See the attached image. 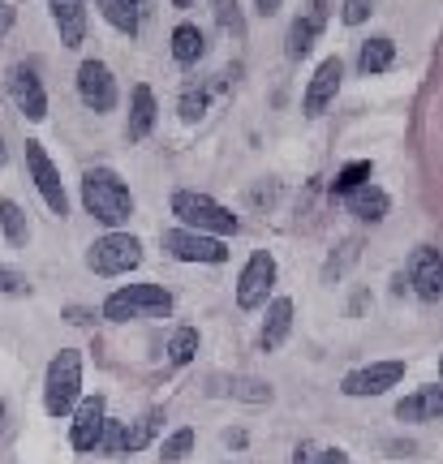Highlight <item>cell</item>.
I'll use <instances>...</instances> for the list:
<instances>
[{
    "label": "cell",
    "mask_w": 443,
    "mask_h": 464,
    "mask_svg": "<svg viewBox=\"0 0 443 464\" xmlns=\"http://www.w3.org/2000/svg\"><path fill=\"white\" fill-rule=\"evenodd\" d=\"M83 207L99 224L116 228V224H125V219L133 216V194L113 168H91L83 177Z\"/></svg>",
    "instance_id": "1"
},
{
    "label": "cell",
    "mask_w": 443,
    "mask_h": 464,
    "mask_svg": "<svg viewBox=\"0 0 443 464\" xmlns=\"http://www.w3.org/2000/svg\"><path fill=\"white\" fill-rule=\"evenodd\" d=\"M172 216L190 232H207V237H229V232H237V216H232L229 207H220L215 198L194 194V189H177V194H172Z\"/></svg>",
    "instance_id": "2"
},
{
    "label": "cell",
    "mask_w": 443,
    "mask_h": 464,
    "mask_svg": "<svg viewBox=\"0 0 443 464\" xmlns=\"http://www.w3.org/2000/svg\"><path fill=\"white\" fill-rule=\"evenodd\" d=\"M172 314V297L160 284H125L103 301V318L113 323H130V318H164Z\"/></svg>",
    "instance_id": "3"
},
{
    "label": "cell",
    "mask_w": 443,
    "mask_h": 464,
    "mask_svg": "<svg viewBox=\"0 0 443 464\" xmlns=\"http://www.w3.org/2000/svg\"><path fill=\"white\" fill-rule=\"evenodd\" d=\"M78 387H83V357L74 348H61L48 365V382H44V409L52 417H65L78 404Z\"/></svg>",
    "instance_id": "4"
},
{
    "label": "cell",
    "mask_w": 443,
    "mask_h": 464,
    "mask_svg": "<svg viewBox=\"0 0 443 464\" xmlns=\"http://www.w3.org/2000/svg\"><path fill=\"white\" fill-rule=\"evenodd\" d=\"M138 263H143V246H138V237H130V232L99 237L95 246H91V254H86V266L95 276H125Z\"/></svg>",
    "instance_id": "5"
},
{
    "label": "cell",
    "mask_w": 443,
    "mask_h": 464,
    "mask_svg": "<svg viewBox=\"0 0 443 464\" xmlns=\"http://www.w3.org/2000/svg\"><path fill=\"white\" fill-rule=\"evenodd\" d=\"M271 284H276V258L267 249H254L250 263L241 266V280H237V305L241 310H263L271 297Z\"/></svg>",
    "instance_id": "6"
},
{
    "label": "cell",
    "mask_w": 443,
    "mask_h": 464,
    "mask_svg": "<svg viewBox=\"0 0 443 464\" xmlns=\"http://www.w3.org/2000/svg\"><path fill=\"white\" fill-rule=\"evenodd\" d=\"M164 249L172 258H181V263H224V258H229V246H224L220 237L190 232V228H168Z\"/></svg>",
    "instance_id": "7"
},
{
    "label": "cell",
    "mask_w": 443,
    "mask_h": 464,
    "mask_svg": "<svg viewBox=\"0 0 443 464\" xmlns=\"http://www.w3.org/2000/svg\"><path fill=\"white\" fill-rule=\"evenodd\" d=\"M26 164H31V177H34V185H39L44 202H48V211H52V216L65 219V211H69L65 185H61V172L52 168V160H48V150H44V142H26Z\"/></svg>",
    "instance_id": "8"
},
{
    "label": "cell",
    "mask_w": 443,
    "mask_h": 464,
    "mask_svg": "<svg viewBox=\"0 0 443 464\" xmlns=\"http://www.w3.org/2000/svg\"><path fill=\"white\" fill-rule=\"evenodd\" d=\"M400 379H405V362H375V365H361V370H349L340 379V392L345 396H383Z\"/></svg>",
    "instance_id": "9"
},
{
    "label": "cell",
    "mask_w": 443,
    "mask_h": 464,
    "mask_svg": "<svg viewBox=\"0 0 443 464\" xmlns=\"http://www.w3.org/2000/svg\"><path fill=\"white\" fill-rule=\"evenodd\" d=\"M78 95L91 112H113L116 108V78L103 61H83L78 69Z\"/></svg>",
    "instance_id": "10"
},
{
    "label": "cell",
    "mask_w": 443,
    "mask_h": 464,
    "mask_svg": "<svg viewBox=\"0 0 443 464\" xmlns=\"http://www.w3.org/2000/svg\"><path fill=\"white\" fill-rule=\"evenodd\" d=\"M340 78H345V65H340V56H328L323 65L314 69L310 86H306V100H301V112L306 116H323L331 100H336V91H340Z\"/></svg>",
    "instance_id": "11"
},
{
    "label": "cell",
    "mask_w": 443,
    "mask_h": 464,
    "mask_svg": "<svg viewBox=\"0 0 443 464\" xmlns=\"http://www.w3.org/2000/svg\"><path fill=\"white\" fill-rule=\"evenodd\" d=\"M409 284H413V293H418L422 301H439L443 297V254L439 249L422 246L418 254H413Z\"/></svg>",
    "instance_id": "12"
},
{
    "label": "cell",
    "mask_w": 443,
    "mask_h": 464,
    "mask_svg": "<svg viewBox=\"0 0 443 464\" xmlns=\"http://www.w3.org/2000/svg\"><path fill=\"white\" fill-rule=\"evenodd\" d=\"M9 95H14V103L22 108L26 121H44V116H48V95H44L39 78H34L26 65L9 69Z\"/></svg>",
    "instance_id": "13"
},
{
    "label": "cell",
    "mask_w": 443,
    "mask_h": 464,
    "mask_svg": "<svg viewBox=\"0 0 443 464\" xmlns=\"http://www.w3.org/2000/svg\"><path fill=\"white\" fill-rule=\"evenodd\" d=\"M103 421H108V413H103V396L83 400V404H78V413H74V430H69L74 451H95Z\"/></svg>",
    "instance_id": "14"
},
{
    "label": "cell",
    "mask_w": 443,
    "mask_h": 464,
    "mask_svg": "<svg viewBox=\"0 0 443 464\" xmlns=\"http://www.w3.org/2000/svg\"><path fill=\"white\" fill-rule=\"evenodd\" d=\"M323 26H328V5H323V0H314L310 9H306V14L289 26V56H293V61H301V56L314 48V39H319V31H323Z\"/></svg>",
    "instance_id": "15"
},
{
    "label": "cell",
    "mask_w": 443,
    "mask_h": 464,
    "mask_svg": "<svg viewBox=\"0 0 443 464\" xmlns=\"http://www.w3.org/2000/svg\"><path fill=\"white\" fill-rule=\"evenodd\" d=\"M52 5V22L61 31L65 48H78L86 39V0H48Z\"/></svg>",
    "instance_id": "16"
},
{
    "label": "cell",
    "mask_w": 443,
    "mask_h": 464,
    "mask_svg": "<svg viewBox=\"0 0 443 464\" xmlns=\"http://www.w3.org/2000/svg\"><path fill=\"white\" fill-rule=\"evenodd\" d=\"M396 417L400 421H435V417H443V382H430V387H418L413 396H405L396 404Z\"/></svg>",
    "instance_id": "17"
},
{
    "label": "cell",
    "mask_w": 443,
    "mask_h": 464,
    "mask_svg": "<svg viewBox=\"0 0 443 464\" xmlns=\"http://www.w3.org/2000/svg\"><path fill=\"white\" fill-rule=\"evenodd\" d=\"M345 202H349V211H353L358 219H366V224H383V219H388V207H392L388 194H383L379 185H370V181L358 185V189H349Z\"/></svg>",
    "instance_id": "18"
},
{
    "label": "cell",
    "mask_w": 443,
    "mask_h": 464,
    "mask_svg": "<svg viewBox=\"0 0 443 464\" xmlns=\"http://www.w3.org/2000/svg\"><path fill=\"white\" fill-rule=\"evenodd\" d=\"M289 332H293V301L276 297L271 305H267V323H263V335H259L263 353H271V348L284 344V340H289Z\"/></svg>",
    "instance_id": "19"
},
{
    "label": "cell",
    "mask_w": 443,
    "mask_h": 464,
    "mask_svg": "<svg viewBox=\"0 0 443 464\" xmlns=\"http://www.w3.org/2000/svg\"><path fill=\"white\" fill-rule=\"evenodd\" d=\"M155 112H160V108H155L151 86L138 82V86H133V103H130V130H125L133 142H143V138L151 133V125H155Z\"/></svg>",
    "instance_id": "20"
},
{
    "label": "cell",
    "mask_w": 443,
    "mask_h": 464,
    "mask_svg": "<svg viewBox=\"0 0 443 464\" xmlns=\"http://www.w3.org/2000/svg\"><path fill=\"white\" fill-rule=\"evenodd\" d=\"M202 56H207V34L198 31L194 22H181L172 31V61L177 65H198Z\"/></svg>",
    "instance_id": "21"
},
{
    "label": "cell",
    "mask_w": 443,
    "mask_h": 464,
    "mask_svg": "<svg viewBox=\"0 0 443 464\" xmlns=\"http://www.w3.org/2000/svg\"><path fill=\"white\" fill-rule=\"evenodd\" d=\"M160 426H164V409H147L138 421H130V426H125V434H121V451L151 448V439L160 434Z\"/></svg>",
    "instance_id": "22"
},
{
    "label": "cell",
    "mask_w": 443,
    "mask_h": 464,
    "mask_svg": "<svg viewBox=\"0 0 443 464\" xmlns=\"http://www.w3.org/2000/svg\"><path fill=\"white\" fill-rule=\"evenodd\" d=\"M392 61H396V44H392V39H366V44H361V56H358V69L370 78V73L392 69Z\"/></svg>",
    "instance_id": "23"
},
{
    "label": "cell",
    "mask_w": 443,
    "mask_h": 464,
    "mask_svg": "<svg viewBox=\"0 0 443 464\" xmlns=\"http://www.w3.org/2000/svg\"><path fill=\"white\" fill-rule=\"evenodd\" d=\"M95 5L121 34H138V0H95Z\"/></svg>",
    "instance_id": "24"
},
{
    "label": "cell",
    "mask_w": 443,
    "mask_h": 464,
    "mask_svg": "<svg viewBox=\"0 0 443 464\" xmlns=\"http://www.w3.org/2000/svg\"><path fill=\"white\" fill-rule=\"evenodd\" d=\"M0 228H5V237H9L14 246H26V241H31V224L22 216V207L9 198H0Z\"/></svg>",
    "instance_id": "25"
},
{
    "label": "cell",
    "mask_w": 443,
    "mask_h": 464,
    "mask_svg": "<svg viewBox=\"0 0 443 464\" xmlns=\"http://www.w3.org/2000/svg\"><path fill=\"white\" fill-rule=\"evenodd\" d=\"M190 448H194V430H190V426H181V430H172L164 439V448H160V464H181L185 456H190Z\"/></svg>",
    "instance_id": "26"
},
{
    "label": "cell",
    "mask_w": 443,
    "mask_h": 464,
    "mask_svg": "<svg viewBox=\"0 0 443 464\" xmlns=\"http://www.w3.org/2000/svg\"><path fill=\"white\" fill-rule=\"evenodd\" d=\"M370 160H358V164H349V168H340L336 172V181H331V194H349V189H358V185H366L370 181Z\"/></svg>",
    "instance_id": "27"
},
{
    "label": "cell",
    "mask_w": 443,
    "mask_h": 464,
    "mask_svg": "<svg viewBox=\"0 0 443 464\" xmlns=\"http://www.w3.org/2000/svg\"><path fill=\"white\" fill-rule=\"evenodd\" d=\"M194 353H198V332L194 327H177L172 344H168V362L185 365V362H194Z\"/></svg>",
    "instance_id": "28"
},
{
    "label": "cell",
    "mask_w": 443,
    "mask_h": 464,
    "mask_svg": "<svg viewBox=\"0 0 443 464\" xmlns=\"http://www.w3.org/2000/svg\"><path fill=\"white\" fill-rule=\"evenodd\" d=\"M215 5V17H220V26L232 34H246V22H241V9H237V0H212Z\"/></svg>",
    "instance_id": "29"
},
{
    "label": "cell",
    "mask_w": 443,
    "mask_h": 464,
    "mask_svg": "<svg viewBox=\"0 0 443 464\" xmlns=\"http://www.w3.org/2000/svg\"><path fill=\"white\" fill-rule=\"evenodd\" d=\"M232 396L250 400V404H267V400H271V387H267V382H254V379H237L232 382Z\"/></svg>",
    "instance_id": "30"
},
{
    "label": "cell",
    "mask_w": 443,
    "mask_h": 464,
    "mask_svg": "<svg viewBox=\"0 0 443 464\" xmlns=\"http://www.w3.org/2000/svg\"><path fill=\"white\" fill-rule=\"evenodd\" d=\"M121 434H125V426L121 421H103V430H99V443H95V451H108V456H121Z\"/></svg>",
    "instance_id": "31"
},
{
    "label": "cell",
    "mask_w": 443,
    "mask_h": 464,
    "mask_svg": "<svg viewBox=\"0 0 443 464\" xmlns=\"http://www.w3.org/2000/svg\"><path fill=\"white\" fill-rule=\"evenodd\" d=\"M358 249H361V241H358V237H349L345 246H340V254H331L328 276H345V266H349V263H358Z\"/></svg>",
    "instance_id": "32"
},
{
    "label": "cell",
    "mask_w": 443,
    "mask_h": 464,
    "mask_svg": "<svg viewBox=\"0 0 443 464\" xmlns=\"http://www.w3.org/2000/svg\"><path fill=\"white\" fill-rule=\"evenodd\" d=\"M202 112H207V91H185V95H181V121L194 125Z\"/></svg>",
    "instance_id": "33"
},
{
    "label": "cell",
    "mask_w": 443,
    "mask_h": 464,
    "mask_svg": "<svg viewBox=\"0 0 443 464\" xmlns=\"http://www.w3.org/2000/svg\"><path fill=\"white\" fill-rule=\"evenodd\" d=\"M370 14H375V0H345L340 22H345V26H361V22H366Z\"/></svg>",
    "instance_id": "34"
},
{
    "label": "cell",
    "mask_w": 443,
    "mask_h": 464,
    "mask_svg": "<svg viewBox=\"0 0 443 464\" xmlns=\"http://www.w3.org/2000/svg\"><path fill=\"white\" fill-rule=\"evenodd\" d=\"M31 284L22 280L17 271H9V266H0V293H26Z\"/></svg>",
    "instance_id": "35"
},
{
    "label": "cell",
    "mask_w": 443,
    "mask_h": 464,
    "mask_svg": "<svg viewBox=\"0 0 443 464\" xmlns=\"http://www.w3.org/2000/svg\"><path fill=\"white\" fill-rule=\"evenodd\" d=\"M9 26H14V5L0 0V34H9Z\"/></svg>",
    "instance_id": "36"
},
{
    "label": "cell",
    "mask_w": 443,
    "mask_h": 464,
    "mask_svg": "<svg viewBox=\"0 0 443 464\" xmlns=\"http://www.w3.org/2000/svg\"><path fill=\"white\" fill-rule=\"evenodd\" d=\"M280 5H284V0H254V9H259L263 17H276V14H280Z\"/></svg>",
    "instance_id": "37"
},
{
    "label": "cell",
    "mask_w": 443,
    "mask_h": 464,
    "mask_svg": "<svg viewBox=\"0 0 443 464\" xmlns=\"http://www.w3.org/2000/svg\"><path fill=\"white\" fill-rule=\"evenodd\" d=\"M319 464H349V456L340 448H328L323 456H319Z\"/></svg>",
    "instance_id": "38"
},
{
    "label": "cell",
    "mask_w": 443,
    "mask_h": 464,
    "mask_svg": "<svg viewBox=\"0 0 443 464\" xmlns=\"http://www.w3.org/2000/svg\"><path fill=\"white\" fill-rule=\"evenodd\" d=\"M310 456H314V448H310V443H301V448L293 451V464H314Z\"/></svg>",
    "instance_id": "39"
},
{
    "label": "cell",
    "mask_w": 443,
    "mask_h": 464,
    "mask_svg": "<svg viewBox=\"0 0 443 464\" xmlns=\"http://www.w3.org/2000/svg\"><path fill=\"white\" fill-rule=\"evenodd\" d=\"M172 5H177V9H190V5H194V0H172Z\"/></svg>",
    "instance_id": "40"
},
{
    "label": "cell",
    "mask_w": 443,
    "mask_h": 464,
    "mask_svg": "<svg viewBox=\"0 0 443 464\" xmlns=\"http://www.w3.org/2000/svg\"><path fill=\"white\" fill-rule=\"evenodd\" d=\"M5 160H9V150H5V142H0V164H5Z\"/></svg>",
    "instance_id": "41"
},
{
    "label": "cell",
    "mask_w": 443,
    "mask_h": 464,
    "mask_svg": "<svg viewBox=\"0 0 443 464\" xmlns=\"http://www.w3.org/2000/svg\"><path fill=\"white\" fill-rule=\"evenodd\" d=\"M439 374H443V362H439Z\"/></svg>",
    "instance_id": "42"
}]
</instances>
